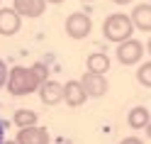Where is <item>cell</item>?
<instances>
[{"instance_id":"6da1fadb","label":"cell","mask_w":151,"mask_h":144,"mask_svg":"<svg viewBox=\"0 0 151 144\" xmlns=\"http://www.w3.org/2000/svg\"><path fill=\"white\" fill-rule=\"evenodd\" d=\"M42 76H37V69L34 66H12L10 71H7V90L12 95H29L34 90H39L42 85Z\"/></svg>"},{"instance_id":"7a4b0ae2","label":"cell","mask_w":151,"mask_h":144,"mask_svg":"<svg viewBox=\"0 0 151 144\" xmlns=\"http://www.w3.org/2000/svg\"><path fill=\"white\" fill-rule=\"evenodd\" d=\"M102 34L107 37L110 42H124L134 34V25H132V17L124 12H115V15H107L105 22H102Z\"/></svg>"},{"instance_id":"3957f363","label":"cell","mask_w":151,"mask_h":144,"mask_svg":"<svg viewBox=\"0 0 151 144\" xmlns=\"http://www.w3.org/2000/svg\"><path fill=\"white\" fill-rule=\"evenodd\" d=\"M66 34L71 39H86V37L93 32V20L86 12H71L66 17V25H63Z\"/></svg>"},{"instance_id":"277c9868","label":"cell","mask_w":151,"mask_h":144,"mask_svg":"<svg viewBox=\"0 0 151 144\" xmlns=\"http://www.w3.org/2000/svg\"><path fill=\"white\" fill-rule=\"evenodd\" d=\"M141 56H144V44L139 39H134V37L117 44V61L122 66H134L141 61Z\"/></svg>"},{"instance_id":"5b68a950","label":"cell","mask_w":151,"mask_h":144,"mask_svg":"<svg viewBox=\"0 0 151 144\" xmlns=\"http://www.w3.org/2000/svg\"><path fill=\"white\" fill-rule=\"evenodd\" d=\"M81 83H83V88H86L88 98H102V95L107 93V88H110V83H107V78H105V73H93V71L83 73Z\"/></svg>"},{"instance_id":"8992f818","label":"cell","mask_w":151,"mask_h":144,"mask_svg":"<svg viewBox=\"0 0 151 144\" xmlns=\"http://www.w3.org/2000/svg\"><path fill=\"white\" fill-rule=\"evenodd\" d=\"M20 27H22V15L15 7H0V34L12 37L20 32Z\"/></svg>"},{"instance_id":"52a82bcc","label":"cell","mask_w":151,"mask_h":144,"mask_svg":"<svg viewBox=\"0 0 151 144\" xmlns=\"http://www.w3.org/2000/svg\"><path fill=\"white\" fill-rule=\"evenodd\" d=\"M86 100H88V93H86L81 81L63 83V103L68 108H81V105H86Z\"/></svg>"},{"instance_id":"ba28073f","label":"cell","mask_w":151,"mask_h":144,"mask_svg":"<svg viewBox=\"0 0 151 144\" xmlns=\"http://www.w3.org/2000/svg\"><path fill=\"white\" fill-rule=\"evenodd\" d=\"M39 100L44 105H59V103H63V83L46 78L39 85Z\"/></svg>"},{"instance_id":"9c48e42d","label":"cell","mask_w":151,"mask_h":144,"mask_svg":"<svg viewBox=\"0 0 151 144\" xmlns=\"http://www.w3.org/2000/svg\"><path fill=\"white\" fill-rule=\"evenodd\" d=\"M17 144H49V132L44 127H20L17 132Z\"/></svg>"},{"instance_id":"30bf717a","label":"cell","mask_w":151,"mask_h":144,"mask_svg":"<svg viewBox=\"0 0 151 144\" xmlns=\"http://www.w3.org/2000/svg\"><path fill=\"white\" fill-rule=\"evenodd\" d=\"M12 7L22 17H42L46 10V0H12Z\"/></svg>"},{"instance_id":"8fae6325","label":"cell","mask_w":151,"mask_h":144,"mask_svg":"<svg viewBox=\"0 0 151 144\" xmlns=\"http://www.w3.org/2000/svg\"><path fill=\"white\" fill-rule=\"evenodd\" d=\"M132 25L141 32H151V3H141L129 12Z\"/></svg>"},{"instance_id":"7c38bea8","label":"cell","mask_w":151,"mask_h":144,"mask_svg":"<svg viewBox=\"0 0 151 144\" xmlns=\"http://www.w3.org/2000/svg\"><path fill=\"white\" fill-rule=\"evenodd\" d=\"M151 120V112L144 108V105H137V108H132L129 115H127V124L132 130H146V124Z\"/></svg>"},{"instance_id":"4fadbf2b","label":"cell","mask_w":151,"mask_h":144,"mask_svg":"<svg viewBox=\"0 0 151 144\" xmlns=\"http://www.w3.org/2000/svg\"><path fill=\"white\" fill-rule=\"evenodd\" d=\"M86 66H88V71H93V73H107L110 71V56L107 54H90Z\"/></svg>"},{"instance_id":"5bb4252c","label":"cell","mask_w":151,"mask_h":144,"mask_svg":"<svg viewBox=\"0 0 151 144\" xmlns=\"http://www.w3.org/2000/svg\"><path fill=\"white\" fill-rule=\"evenodd\" d=\"M12 120H15L17 127H32V124H37V112L29 110V108H22V110L15 112Z\"/></svg>"},{"instance_id":"9a60e30c","label":"cell","mask_w":151,"mask_h":144,"mask_svg":"<svg viewBox=\"0 0 151 144\" xmlns=\"http://www.w3.org/2000/svg\"><path fill=\"white\" fill-rule=\"evenodd\" d=\"M137 81L144 85V88H151V61L141 64L139 69H137Z\"/></svg>"},{"instance_id":"2e32d148","label":"cell","mask_w":151,"mask_h":144,"mask_svg":"<svg viewBox=\"0 0 151 144\" xmlns=\"http://www.w3.org/2000/svg\"><path fill=\"white\" fill-rule=\"evenodd\" d=\"M7 71H10V69H7V64L0 59V88H3V85L7 83Z\"/></svg>"},{"instance_id":"e0dca14e","label":"cell","mask_w":151,"mask_h":144,"mask_svg":"<svg viewBox=\"0 0 151 144\" xmlns=\"http://www.w3.org/2000/svg\"><path fill=\"white\" fill-rule=\"evenodd\" d=\"M119 144H144V142H141L139 137H124V139H122Z\"/></svg>"},{"instance_id":"ac0fdd59","label":"cell","mask_w":151,"mask_h":144,"mask_svg":"<svg viewBox=\"0 0 151 144\" xmlns=\"http://www.w3.org/2000/svg\"><path fill=\"white\" fill-rule=\"evenodd\" d=\"M5 142V124H3V120H0V144Z\"/></svg>"},{"instance_id":"d6986e66","label":"cell","mask_w":151,"mask_h":144,"mask_svg":"<svg viewBox=\"0 0 151 144\" xmlns=\"http://www.w3.org/2000/svg\"><path fill=\"white\" fill-rule=\"evenodd\" d=\"M144 49H146V54L151 56V37H149V42H146V46H144Z\"/></svg>"},{"instance_id":"ffe728a7","label":"cell","mask_w":151,"mask_h":144,"mask_svg":"<svg viewBox=\"0 0 151 144\" xmlns=\"http://www.w3.org/2000/svg\"><path fill=\"white\" fill-rule=\"evenodd\" d=\"M112 3H117V5H129L132 0H112Z\"/></svg>"},{"instance_id":"44dd1931","label":"cell","mask_w":151,"mask_h":144,"mask_svg":"<svg viewBox=\"0 0 151 144\" xmlns=\"http://www.w3.org/2000/svg\"><path fill=\"white\" fill-rule=\"evenodd\" d=\"M146 134H149V139H151V120H149V124H146Z\"/></svg>"},{"instance_id":"7402d4cb","label":"cell","mask_w":151,"mask_h":144,"mask_svg":"<svg viewBox=\"0 0 151 144\" xmlns=\"http://www.w3.org/2000/svg\"><path fill=\"white\" fill-rule=\"evenodd\" d=\"M46 3H54V5H61L63 0H46Z\"/></svg>"},{"instance_id":"603a6c76","label":"cell","mask_w":151,"mask_h":144,"mask_svg":"<svg viewBox=\"0 0 151 144\" xmlns=\"http://www.w3.org/2000/svg\"><path fill=\"white\" fill-rule=\"evenodd\" d=\"M3 144H17V139H15V142H3Z\"/></svg>"},{"instance_id":"cb8c5ba5","label":"cell","mask_w":151,"mask_h":144,"mask_svg":"<svg viewBox=\"0 0 151 144\" xmlns=\"http://www.w3.org/2000/svg\"><path fill=\"white\" fill-rule=\"evenodd\" d=\"M86 3H90V0H86Z\"/></svg>"},{"instance_id":"d4e9b609","label":"cell","mask_w":151,"mask_h":144,"mask_svg":"<svg viewBox=\"0 0 151 144\" xmlns=\"http://www.w3.org/2000/svg\"><path fill=\"white\" fill-rule=\"evenodd\" d=\"M149 3H151V0H149Z\"/></svg>"}]
</instances>
